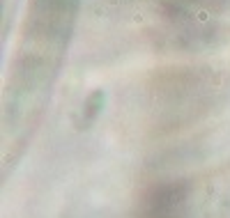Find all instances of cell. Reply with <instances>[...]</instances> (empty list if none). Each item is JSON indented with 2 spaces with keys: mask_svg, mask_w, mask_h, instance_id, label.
Listing matches in <instances>:
<instances>
[{
  "mask_svg": "<svg viewBox=\"0 0 230 218\" xmlns=\"http://www.w3.org/2000/svg\"><path fill=\"white\" fill-rule=\"evenodd\" d=\"M180 204L177 190L175 188H164L154 195V200L150 202L147 216L150 218H173L175 216V207Z\"/></svg>",
  "mask_w": 230,
  "mask_h": 218,
  "instance_id": "1",
  "label": "cell"
}]
</instances>
